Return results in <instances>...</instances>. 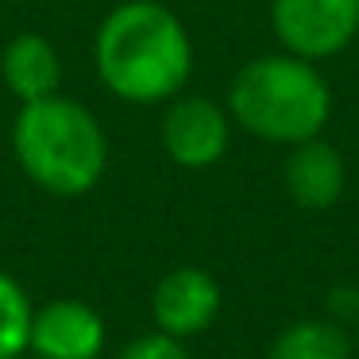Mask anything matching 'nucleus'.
Returning a JSON list of instances; mask_svg holds the SVG:
<instances>
[{
  "mask_svg": "<svg viewBox=\"0 0 359 359\" xmlns=\"http://www.w3.org/2000/svg\"><path fill=\"white\" fill-rule=\"evenodd\" d=\"M32 336V302L16 278L0 271V359H16Z\"/></svg>",
  "mask_w": 359,
  "mask_h": 359,
  "instance_id": "nucleus-11",
  "label": "nucleus"
},
{
  "mask_svg": "<svg viewBox=\"0 0 359 359\" xmlns=\"http://www.w3.org/2000/svg\"><path fill=\"white\" fill-rule=\"evenodd\" d=\"M271 359H351V340L344 336L340 325L297 320L274 336Z\"/></svg>",
  "mask_w": 359,
  "mask_h": 359,
  "instance_id": "nucleus-10",
  "label": "nucleus"
},
{
  "mask_svg": "<svg viewBox=\"0 0 359 359\" xmlns=\"http://www.w3.org/2000/svg\"><path fill=\"white\" fill-rule=\"evenodd\" d=\"M120 359H189V355L174 336L155 332V336H140L135 344H128V348L120 351Z\"/></svg>",
  "mask_w": 359,
  "mask_h": 359,
  "instance_id": "nucleus-12",
  "label": "nucleus"
},
{
  "mask_svg": "<svg viewBox=\"0 0 359 359\" xmlns=\"http://www.w3.org/2000/svg\"><path fill=\"white\" fill-rule=\"evenodd\" d=\"M16 359H20V355H16Z\"/></svg>",
  "mask_w": 359,
  "mask_h": 359,
  "instance_id": "nucleus-13",
  "label": "nucleus"
},
{
  "mask_svg": "<svg viewBox=\"0 0 359 359\" xmlns=\"http://www.w3.org/2000/svg\"><path fill=\"white\" fill-rule=\"evenodd\" d=\"M12 151L20 170L55 197L89 194L109 166V135L101 120L66 93L20 104Z\"/></svg>",
  "mask_w": 359,
  "mask_h": 359,
  "instance_id": "nucleus-2",
  "label": "nucleus"
},
{
  "mask_svg": "<svg viewBox=\"0 0 359 359\" xmlns=\"http://www.w3.org/2000/svg\"><path fill=\"white\" fill-rule=\"evenodd\" d=\"M271 27L297 58H332L359 35V0H271Z\"/></svg>",
  "mask_w": 359,
  "mask_h": 359,
  "instance_id": "nucleus-4",
  "label": "nucleus"
},
{
  "mask_svg": "<svg viewBox=\"0 0 359 359\" xmlns=\"http://www.w3.org/2000/svg\"><path fill=\"white\" fill-rule=\"evenodd\" d=\"M27 348H35L39 359H97L104 348V325L86 302L62 297L32 313Z\"/></svg>",
  "mask_w": 359,
  "mask_h": 359,
  "instance_id": "nucleus-7",
  "label": "nucleus"
},
{
  "mask_svg": "<svg viewBox=\"0 0 359 359\" xmlns=\"http://www.w3.org/2000/svg\"><path fill=\"white\" fill-rule=\"evenodd\" d=\"M0 74L20 104L62 93V58L39 32H20L0 55Z\"/></svg>",
  "mask_w": 359,
  "mask_h": 359,
  "instance_id": "nucleus-8",
  "label": "nucleus"
},
{
  "mask_svg": "<svg viewBox=\"0 0 359 359\" xmlns=\"http://www.w3.org/2000/svg\"><path fill=\"white\" fill-rule=\"evenodd\" d=\"M232 140V112H224L212 97H170L163 116V147L186 170H209L224 158Z\"/></svg>",
  "mask_w": 359,
  "mask_h": 359,
  "instance_id": "nucleus-5",
  "label": "nucleus"
},
{
  "mask_svg": "<svg viewBox=\"0 0 359 359\" xmlns=\"http://www.w3.org/2000/svg\"><path fill=\"white\" fill-rule=\"evenodd\" d=\"M228 112L243 132L266 143H305L325 132L332 116V89L309 58L263 55L240 66L228 89Z\"/></svg>",
  "mask_w": 359,
  "mask_h": 359,
  "instance_id": "nucleus-3",
  "label": "nucleus"
},
{
  "mask_svg": "<svg viewBox=\"0 0 359 359\" xmlns=\"http://www.w3.org/2000/svg\"><path fill=\"white\" fill-rule=\"evenodd\" d=\"M151 313L158 320V332L174 336H197L217 320L220 313V286L201 266H178L155 286Z\"/></svg>",
  "mask_w": 359,
  "mask_h": 359,
  "instance_id": "nucleus-6",
  "label": "nucleus"
},
{
  "mask_svg": "<svg viewBox=\"0 0 359 359\" xmlns=\"http://www.w3.org/2000/svg\"><path fill=\"white\" fill-rule=\"evenodd\" d=\"M286 189L302 209L320 212L332 209L344 194V158L332 143L305 140L294 143L286 158Z\"/></svg>",
  "mask_w": 359,
  "mask_h": 359,
  "instance_id": "nucleus-9",
  "label": "nucleus"
},
{
  "mask_svg": "<svg viewBox=\"0 0 359 359\" xmlns=\"http://www.w3.org/2000/svg\"><path fill=\"white\" fill-rule=\"evenodd\" d=\"M93 66L112 97L128 104H158L186 89L194 43L166 4L124 0L97 27Z\"/></svg>",
  "mask_w": 359,
  "mask_h": 359,
  "instance_id": "nucleus-1",
  "label": "nucleus"
}]
</instances>
